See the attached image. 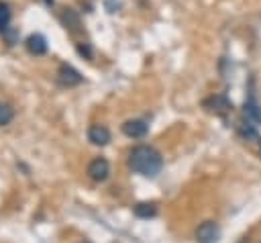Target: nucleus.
Segmentation results:
<instances>
[{"label":"nucleus","mask_w":261,"mask_h":243,"mask_svg":"<svg viewBox=\"0 0 261 243\" xmlns=\"http://www.w3.org/2000/svg\"><path fill=\"white\" fill-rule=\"evenodd\" d=\"M128 167L135 172V174H141V176H147V178H153L161 172L163 167V157L161 153L151 147V145H137L130 149L128 153Z\"/></svg>","instance_id":"f257e3e1"},{"label":"nucleus","mask_w":261,"mask_h":243,"mask_svg":"<svg viewBox=\"0 0 261 243\" xmlns=\"http://www.w3.org/2000/svg\"><path fill=\"white\" fill-rule=\"evenodd\" d=\"M220 239V227L214 221H204L196 229V241L198 243H216Z\"/></svg>","instance_id":"f03ea898"},{"label":"nucleus","mask_w":261,"mask_h":243,"mask_svg":"<svg viewBox=\"0 0 261 243\" xmlns=\"http://www.w3.org/2000/svg\"><path fill=\"white\" fill-rule=\"evenodd\" d=\"M88 176H90V180H94V182H104L106 178H108V174H110V163L104 159V157H94L90 163H88Z\"/></svg>","instance_id":"7ed1b4c3"},{"label":"nucleus","mask_w":261,"mask_h":243,"mask_svg":"<svg viewBox=\"0 0 261 243\" xmlns=\"http://www.w3.org/2000/svg\"><path fill=\"white\" fill-rule=\"evenodd\" d=\"M147 131H149V127H147V123L141 120V118H130V120H126V123L122 125V133H124L126 137H133V139L145 137Z\"/></svg>","instance_id":"20e7f679"},{"label":"nucleus","mask_w":261,"mask_h":243,"mask_svg":"<svg viewBox=\"0 0 261 243\" xmlns=\"http://www.w3.org/2000/svg\"><path fill=\"white\" fill-rule=\"evenodd\" d=\"M88 141L94 145H106L110 141V131L104 125H92L88 129Z\"/></svg>","instance_id":"39448f33"},{"label":"nucleus","mask_w":261,"mask_h":243,"mask_svg":"<svg viewBox=\"0 0 261 243\" xmlns=\"http://www.w3.org/2000/svg\"><path fill=\"white\" fill-rule=\"evenodd\" d=\"M57 80L63 84V86H75L82 82V76L77 69H73L71 65H61L59 71H57Z\"/></svg>","instance_id":"423d86ee"},{"label":"nucleus","mask_w":261,"mask_h":243,"mask_svg":"<svg viewBox=\"0 0 261 243\" xmlns=\"http://www.w3.org/2000/svg\"><path fill=\"white\" fill-rule=\"evenodd\" d=\"M204 106H206L210 112H216V114L228 112V110L232 108V106H230V102H228V98H226V96H222V94H218V96H212V98L204 100Z\"/></svg>","instance_id":"0eeeda50"},{"label":"nucleus","mask_w":261,"mask_h":243,"mask_svg":"<svg viewBox=\"0 0 261 243\" xmlns=\"http://www.w3.org/2000/svg\"><path fill=\"white\" fill-rule=\"evenodd\" d=\"M27 51L33 53V55H43L47 51V39L43 35H39V33L31 35L27 39Z\"/></svg>","instance_id":"6e6552de"},{"label":"nucleus","mask_w":261,"mask_h":243,"mask_svg":"<svg viewBox=\"0 0 261 243\" xmlns=\"http://www.w3.org/2000/svg\"><path fill=\"white\" fill-rule=\"evenodd\" d=\"M245 114H247L249 120H253V123H261V106H259V102H257V98H255L253 92H251L249 98L245 100Z\"/></svg>","instance_id":"1a4fd4ad"},{"label":"nucleus","mask_w":261,"mask_h":243,"mask_svg":"<svg viewBox=\"0 0 261 243\" xmlns=\"http://www.w3.org/2000/svg\"><path fill=\"white\" fill-rule=\"evenodd\" d=\"M133 212L139 218H151V216L157 214V206L153 202H139V204L133 206Z\"/></svg>","instance_id":"9d476101"},{"label":"nucleus","mask_w":261,"mask_h":243,"mask_svg":"<svg viewBox=\"0 0 261 243\" xmlns=\"http://www.w3.org/2000/svg\"><path fill=\"white\" fill-rule=\"evenodd\" d=\"M12 116H14L12 106H10V104H6V102H0V127L8 125V123L12 120Z\"/></svg>","instance_id":"9b49d317"},{"label":"nucleus","mask_w":261,"mask_h":243,"mask_svg":"<svg viewBox=\"0 0 261 243\" xmlns=\"http://www.w3.org/2000/svg\"><path fill=\"white\" fill-rule=\"evenodd\" d=\"M8 22H10V8L6 2H0V31L2 33H6Z\"/></svg>","instance_id":"f8f14e48"},{"label":"nucleus","mask_w":261,"mask_h":243,"mask_svg":"<svg viewBox=\"0 0 261 243\" xmlns=\"http://www.w3.org/2000/svg\"><path fill=\"white\" fill-rule=\"evenodd\" d=\"M77 51H80L82 55H86V57H90V47H88V45H80V47H77Z\"/></svg>","instance_id":"ddd939ff"},{"label":"nucleus","mask_w":261,"mask_h":243,"mask_svg":"<svg viewBox=\"0 0 261 243\" xmlns=\"http://www.w3.org/2000/svg\"><path fill=\"white\" fill-rule=\"evenodd\" d=\"M82 243H90V241H82Z\"/></svg>","instance_id":"4468645a"}]
</instances>
